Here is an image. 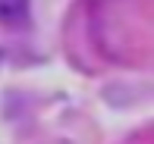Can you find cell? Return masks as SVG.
<instances>
[{"label":"cell","mask_w":154,"mask_h":144,"mask_svg":"<svg viewBox=\"0 0 154 144\" xmlns=\"http://www.w3.org/2000/svg\"><path fill=\"white\" fill-rule=\"evenodd\" d=\"M29 22V0H0V25L25 28Z\"/></svg>","instance_id":"1"},{"label":"cell","mask_w":154,"mask_h":144,"mask_svg":"<svg viewBox=\"0 0 154 144\" xmlns=\"http://www.w3.org/2000/svg\"><path fill=\"white\" fill-rule=\"evenodd\" d=\"M129 144H154V128H151V132H142L138 138H132Z\"/></svg>","instance_id":"2"}]
</instances>
